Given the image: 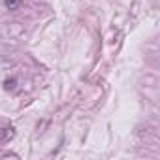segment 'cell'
Masks as SVG:
<instances>
[{
	"instance_id": "obj_2",
	"label": "cell",
	"mask_w": 160,
	"mask_h": 160,
	"mask_svg": "<svg viewBox=\"0 0 160 160\" xmlns=\"http://www.w3.org/2000/svg\"><path fill=\"white\" fill-rule=\"evenodd\" d=\"M6 89H8V91H10V89H12V91L15 89V79H12V81L8 79V81H6Z\"/></svg>"
},
{
	"instance_id": "obj_1",
	"label": "cell",
	"mask_w": 160,
	"mask_h": 160,
	"mask_svg": "<svg viewBox=\"0 0 160 160\" xmlns=\"http://www.w3.org/2000/svg\"><path fill=\"white\" fill-rule=\"evenodd\" d=\"M21 4V0H6V8L8 10H17Z\"/></svg>"
}]
</instances>
